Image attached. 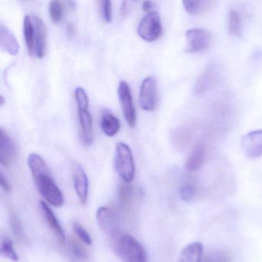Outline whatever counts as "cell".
I'll use <instances>...</instances> for the list:
<instances>
[{
	"instance_id": "cell-29",
	"label": "cell",
	"mask_w": 262,
	"mask_h": 262,
	"mask_svg": "<svg viewBox=\"0 0 262 262\" xmlns=\"http://www.w3.org/2000/svg\"><path fill=\"white\" fill-rule=\"evenodd\" d=\"M63 4L58 0H53L49 4V10H50V17L52 21L55 24L60 22L63 14Z\"/></svg>"
},
{
	"instance_id": "cell-2",
	"label": "cell",
	"mask_w": 262,
	"mask_h": 262,
	"mask_svg": "<svg viewBox=\"0 0 262 262\" xmlns=\"http://www.w3.org/2000/svg\"><path fill=\"white\" fill-rule=\"evenodd\" d=\"M113 242L115 252L122 261L148 262L145 248L131 234H119Z\"/></svg>"
},
{
	"instance_id": "cell-21",
	"label": "cell",
	"mask_w": 262,
	"mask_h": 262,
	"mask_svg": "<svg viewBox=\"0 0 262 262\" xmlns=\"http://www.w3.org/2000/svg\"><path fill=\"white\" fill-rule=\"evenodd\" d=\"M24 33L30 56H35L34 26L32 16L27 15L24 19Z\"/></svg>"
},
{
	"instance_id": "cell-35",
	"label": "cell",
	"mask_w": 262,
	"mask_h": 262,
	"mask_svg": "<svg viewBox=\"0 0 262 262\" xmlns=\"http://www.w3.org/2000/svg\"><path fill=\"white\" fill-rule=\"evenodd\" d=\"M67 33L69 37L73 38L75 34V30L72 24H68L67 26Z\"/></svg>"
},
{
	"instance_id": "cell-32",
	"label": "cell",
	"mask_w": 262,
	"mask_h": 262,
	"mask_svg": "<svg viewBox=\"0 0 262 262\" xmlns=\"http://www.w3.org/2000/svg\"><path fill=\"white\" fill-rule=\"evenodd\" d=\"M73 229H74L75 233L78 236L79 239L83 242L84 244L87 245H91L93 243L91 236L90 233L84 228V227L81 225L79 222H74L73 224Z\"/></svg>"
},
{
	"instance_id": "cell-24",
	"label": "cell",
	"mask_w": 262,
	"mask_h": 262,
	"mask_svg": "<svg viewBox=\"0 0 262 262\" xmlns=\"http://www.w3.org/2000/svg\"><path fill=\"white\" fill-rule=\"evenodd\" d=\"M0 251L1 254L4 257H7L13 261H18L19 257L16 254L13 242L8 237H2L1 239V245H0Z\"/></svg>"
},
{
	"instance_id": "cell-10",
	"label": "cell",
	"mask_w": 262,
	"mask_h": 262,
	"mask_svg": "<svg viewBox=\"0 0 262 262\" xmlns=\"http://www.w3.org/2000/svg\"><path fill=\"white\" fill-rule=\"evenodd\" d=\"M242 147L245 154L250 159L261 157L262 129L255 130L244 136Z\"/></svg>"
},
{
	"instance_id": "cell-12",
	"label": "cell",
	"mask_w": 262,
	"mask_h": 262,
	"mask_svg": "<svg viewBox=\"0 0 262 262\" xmlns=\"http://www.w3.org/2000/svg\"><path fill=\"white\" fill-rule=\"evenodd\" d=\"M31 16L34 26L35 56L42 59L47 50V27L40 17L35 15Z\"/></svg>"
},
{
	"instance_id": "cell-11",
	"label": "cell",
	"mask_w": 262,
	"mask_h": 262,
	"mask_svg": "<svg viewBox=\"0 0 262 262\" xmlns=\"http://www.w3.org/2000/svg\"><path fill=\"white\" fill-rule=\"evenodd\" d=\"M17 156L16 144L10 135L1 128L0 129V162L8 167L13 163Z\"/></svg>"
},
{
	"instance_id": "cell-30",
	"label": "cell",
	"mask_w": 262,
	"mask_h": 262,
	"mask_svg": "<svg viewBox=\"0 0 262 262\" xmlns=\"http://www.w3.org/2000/svg\"><path fill=\"white\" fill-rule=\"evenodd\" d=\"M10 228H11L12 232L18 240L21 241V242H24L25 240L22 224L16 214H12L10 217Z\"/></svg>"
},
{
	"instance_id": "cell-13",
	"label": "cell",
	"mask_w": 262,
	"mask_h": 262,
	"mask_svg": "<svg viewBox=\"0 0 262 262\" xmlns=\"http://www.w3.org/2000/svg\"><path fill=\"white\" fill-rule=\"evenodd\" d=\"M73 181L74 188L77 194L78 199L82 205H85L88 200L89 179L86 173L79 164L75 163L73 171Z\"/></svg>"
},
{
	"instance_id": "cell-16",
	"label": "cell",
	"mask_w": 262,
	"mask_h": 262,
	"mask_svg": "<svg viewBox=\"0 0 262 262\" xmlns=\"http://www.w3.org/2000/svg\"><path fill=\"white\" fill-rule=\"evenodd\" d=\"M0 46L10 55H16L19 52V46L13 33L4 24H0Z\"/></svg>"
},
{
	"instance_id": "cell-26",
	"label": "cell",
	"mask_w": 262,
	"mask_h": 262,
	"mask_svg": "<svg viewBox=\"0 0 262 262\" xmlns=\"http://www.w3.org/2000/svg\"><path fill=\"white\" fill-rule=\"evenodd\" d=\"M179 197L183 202H190L194 200L197 194V188L194 184L186 182L179 188Z\"/></svg>"
},
{
	"instance_id": "cell-37",
	"label": "cell",
	"mask_w": 262,
	"mask_h": 262,
	"mask_svg": "<svg viewBox=\"0 0 262 262\" xmlns=\"http://www.w3.org/2000/svg\"><path fill=\"white\" fill-rule=\"evenodd\" d=\"M126 2L122 3V7H121V14H122V16H125V15L127 14V6H126Z\"/></svg>"
},
{
	"instance_id": "cell-36",
	"label": "cell",
	"mask_w": 262,
	"mask_h": 262,
	"mask_svg": "<svg viewBox=\"0 0 262 262\" xmlns=\"http://www.w3.org/2000/svg\"><path fill=\"white\" fill-rule=\"evenodd\" d=\"M151 5H152V4L150 1H145L142 4V9H143L144 11L148 13V12L151 11L150 10H151Z\"/></svg>"
},
{
	"instance_id": "cell-34",
	"label": "cell",
	"mask_w": 262,
	"mask_h": 262,
	"mask_svg": "<svg viewBox=\"0 0 262 262\" xmlns=\"http://www.w3.org/2000/svg\"><path fill=\"white\" fill-rule=\"evenodd\" d=\"M0 185L2 187L3 189L7 192L11 191V185H10V182L3 171L0 172Z\"/></svg>"
},
{
	"instance_id": "cell-27",
	"label": "cell",
	"mask_w": 262,
	"mask_h": 262,
	"mask_svg": "<svg viewBox=\"0 0 262 262\" xmlns=\"http://www.w3.org/2000/svg\"><path fill=\"white\" fill-rule=\"evenodd\" d=\"M190 137H191V134L188 128H180L174 131L173 135V142L178 148H185L189 142Z\"/></svg>"
},
{
	"instance_id": "cell-31",
	"label": "cell",
	"mask_w": 262,
	"mask_h": 262,
	"mask_svg": "<svg viewBox=\"0 0 262 262\" xmlns=\"http://www.w3.org/2000/svg\"><path fill=\"white\" fill-rule=\"evenodd\" d=\"M75 97L78 105V110H89L90 100L88 95L82 87H77L75 90Z\"/></svg>"
},
{
	"instance_id": "cell-9",
	"label": "cell",
	"mask_w": 262,
	"mask_h": 262,
	"mask_svg": "<svg viewBox=\"0 0 262 262\" xmlns=\"http://www.w3.org/2000/svg\"><path fill=\"white\" fill-rule=\"evenodd\" d=\"M219 79V69L214 62L205 67L204 71L198 78L194 87L195 95H202L211 90Z\"/></svg>"
},
{
	"instance_id": "cell-17",
	"label": "cell",
	"mask_w": 262,
	"mask_h": 262,
	"mask_svg": "<svg viewBox=\"0 0 262 262\" xmlns=\"http://www.w3.org/2000/svg\"><path fill=\"white\" fill-rule=\"evenodd\" d=\"M82 131V142L90 145L93 141V117L89 110H78Z\"/></svg>"
},
{
	"instance_id": "cell-25",
	"label": "cell",
	"mask_w": 262,
	"mask_h": 262,
	"mask_svg": "<svg viewBox=\"0 0 262 262\" xmlns=\"http://www.w3.org/2000/svg\"><path fill=\"white\" fill-rule=\"evenodd\" d=\"M201 262H231V257L229 253L219 250L207 253Z\"/></svg>"
},
{
	"instance_id": "cell-6",
	"label": "cell",
	"mask_w": 262,
	"mask_h": 262,
	"mask_svg": "<svg viewBox=\"0 0 262 262\" xmlns=\"http://www.w3.org/2000/svg\"><path fill=\"white\" fill-rule=\"evenodd\" d=\"M159 102L157 80L154 76H148L142 81L139 91V105L142 110L153 111Z\"/></svg>"
},
{
	"instance_id": "cell-23",
	"label": "cell",
	"mask_w": 262,
	"mask_h": 262,
	"mask_svg": "<svg viewBox=\"0 0 262 262\" xmlns=\"http://www.w3.org/2000/svg\"><path fill=\"white\" fill-rule=\"evenodd\" d=\"M135 196V188L129 183L125 182L119 186V201L122 207L129 206Z\"/></svg>"
},
{
	"instance_id": "cell-28",
	"label": "cell",
	"mask_w": 262,
	"mask_h": 262,
	"mask_svg": "<svg viewBox=\"0 0 262 262\" xmlns=\"http://www.w3.org/2000/svg\"><path fill=\"white\" fill-rule=\"evenodd\" d=\"M69 249L75 258L84 260L87 258V252L82 244L76 239H70L68 242Z\"/></svg>"
},
{
	"instance_id": "cell-33",
	"label": "cell",
	"mask_w": 262,
	"mask_h": 262,
	"mask_svg": "<svg viewBox=\"0 0 262 262\" xmlns=\"http://www.w3.org/2000/svg\"><path fill=\"white\" fill-rule=\"evenodd\" d=\"M101 8H102V14L103 19L106 22L110 23L113 19V13H112V3L108 0H104L101 2Z\"/></svg>"
},
{
	"instance_id": "cell-18",
	"label": "cell",
	"mask_w": 262,
	"mask_h": 262,
	"mask_svg": "<svg viewBox=\"0 0 262 262\" xmlns=\"http://www.w3.org/2000/svg\"><path fill=\"white\" fill-rule=\"evenodd\" d=\"M203 251V245L201 242H192L182 250L178 262H201Z\"/></svg>"
},
{
	"instance_id": "cell-14",
	"label": "cell",
	"mask_w": 262,
	"mask_h": 262,
	"mask_svg": "<svg viewBox=\"0 0 262 262\" xmlns=\"http://www.w3.org/2000/svg\"><path fill=\"white\" fill-rule=\"evenodd\" d=\"M39 204H40V208L41 210H42V214H43L44 217H45L49 226L51 228L53 232L56 234V236H57L58 238L60 240V242L64 243V242H66V239H67L65 231H64L63 228H62V225H61L59 221L58 220L56 214H54L53 210L50 208V205H48L47 202H44V201H41Z\"/></svg>"
},
{
	"instance_id": "cell-22",
	"label": "cell",
	"mask_w": 262,
	"mask_h": 262,
	"mask_svg": "<svg viewBox=\"0 0 262 262\" xmlns=\"http://www.w3.org/2000/svg\"><path fill=\"white\" fill-rule=\"evenodd\" d=\"M228 31L234 36H241L242 33V19L238 12L230 10L228 15Z\"/></svg>"
},
{
	"instance_id": "cell-8",
	"label": "cell",
	"mask_w": 262,
	"mask_h": 262,
	"mask_svg": "<svg viewBox=\"0 0 262 262\" xmlns=\"http://www.w3.org/2000/svg\"><path fill=\"white\" fill-rule=\"evenodd\" d=\"M118 94L125 120L129 126L133 127L136 125V110L133 105V96L129 85L125 81L119 82Z\"/></svg>"
},
{
	"instance_id": "cell-20",
	"label": "cell",
	"mask_w": 262,
	"mask_h": 262,
	"mask_svg": "<svg viewBox=\"0 0 262 262\" xmlns=\"http://www.w3.org/2000/svg\"><path fill=\"white\" fill-rule=\"evenodd\" d=\"M214 1H195V0H186L183 1L184 8L190 15H199L209 11L215 5Z\"/></svg>"
},
{
	"instance_id": "cell-7",
	"label": "cell",
	"mask_w": 262,
	"mask_h": 262,
	"mask_svg": "<svg viewBox=\"0 0 262 262\" xmlns=\"http://www.w3.org/2000/svg\"><path fill=\"white\" fill-rule=\"evenodd\" d=\"M186 48L188 53H195L209 48L211 43V35L202 28L190 29L186 32Z\"/></svg>"
},
{
	"instance_id": "cell-5",
	"label": "cell",
	"mask_w": 262,
	"mask_h": 262,
	"mask_svg": "<svg viewBox=\"0 0 262 262\" xmlns=\"http://www.w3.org/2000/svg\"><path fill=\"white\" fill-rule=\"evenodd\" d=\"M138 34L147 42H153L162 35V25L160 16L156 11L148 12L139 22Z\"/></svg>"
},
{
	"instance_id": "cell-1",
	"label": "cell",
	"mask_w": 262,
	"mask_h": 262,
	"mask_svg": "<svg viewBox=\"0 0 262 262\" xmlns=\"http://www.w3.org/2000/svg\"><path fill=\"white\" fill-rule=\"evenodd\" d=\"M27 162L41 195L53 206L62 207L65 202L63 193L53 180L43 159L36 153H31Z\"/></svg>"
},
{
	"instance_id": "cell-19",
	"label": "cell",
	"mask_w": 262,
	"mask_h": 262,
	"mask_svg": "<svg viewBox=\"0 0 262 262\" xmlns=\"http://www.w3.org/2000/svg\"><path fill=\"white\" fill-rule=\"evenodd\" d=\"M101 128L106 136L113 137L120 129V122L110 110H104L101 119Z\"/></svg>"
},
{
	"instance_id": "cell-4",
	"label": "cell",
	"mask_w": 262,
	"mask_h": 262,
	"mask_svg": "<svg viewBox=\"0 0 262 262\" xmlns=\"http://www.w3.org/2000/svg\"><path fill=\"white\" fill-rule=\"evenodd\" d=\"M98 225L105 235L114 241L120 231V221L115 210L110 207H100L96 212Z\"/></svg>"
},
{
	"instance_id": "cell-15",
	"label": "cell",
	"mask_w": 262,
	"mask_h": 262,
	"mask_svg": "<svg viewBox=\"0 0 262 262\" xmlns=\"http://www.w3.org/2000/svg\"><path fill=\"white\" fill-rule=\"evenodd\" d=\"M206 156V148L202 142L196 144L185 162V168L189 172L200 169Z\"/></svg>"
},
{
	"instance_id": "cell-3",
	"label": "cell",
	"mask_w": 262,
	"mask_h": 262,
	"mask_svg": "<svg viewBox=\"0 0 262 262\" xmlns=\"http://www.w3.org/2000/svg\"><path fill=\"white\" fill-rule=\"evenodd\" d=\"M115 167L119 177L124 182L126 183L133 182L136 171L134 159L131 148L123 142L116 145Z\"/></svg>"
}]
</instances>
